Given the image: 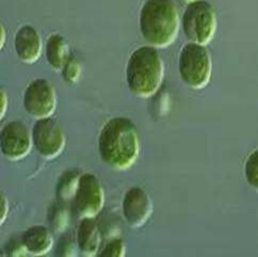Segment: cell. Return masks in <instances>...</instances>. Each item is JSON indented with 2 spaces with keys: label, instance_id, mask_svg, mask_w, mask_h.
I'll use <instances>...</instances> for the list:
<instances>
[{
  "label": "cell",
  "instance_id": "1",
  "mask_svg": "<svg viewBox=\"0 0 258 257\" xmlns=\"http://www.w3.org/2000/svg\"><path fill=\"white\" fill-rule=\"evenodd\" d=\"M98 152L103 161L118 171L134 166L140 153L137 126L127 117H113L101 130Z\"/></svg>",
  "mask_w": 258,
  "mask_h": 257
},
{
  "label": "cell",
  "instance_id": "2",
  "mask_svg": "<svg viewBox=\"0 0 258 257\" xmlns=\"http://www.w3.org/2000/svg\"><path fill=\"white\" fill-rule=\"evenodd\" d=\"M180 18L173 0H145L140 12L143 39L155 48H165L176 40Z\"/></svg>",
  "mask_w": 258,
  "mask_h": 257
},
{
  "label": "cell",
  "instance_id": "3",
  "mask_svg": "<svg viewBox=\"0 0 258 257\" xmlns=\"http://www.w3.org/2000/svg\"><path fill=\"white\" fill-rule=\"evenodd\" d=\"M163 75L162 59L153 46H142L136 49L127 62V86L137 97L147 98L157 93Z\"/></svg>",
  "mask_w": 258,
  "mask_h": 257
},
{
  "label": "cell",
  "instance_id": "4",
  "mask_svg": "<svg viewBox=\"0 0 258 257\" xmlns=\"http://www.w3.org/2000/svg\"><path fill=\"white\" fill-rule=\"evenodd\" d=\"M178 71L182 81L192 89H204L213 74V60L205 45L189 43L180 50Z\"/></svg>",
  "mask_w": 258,
  "mask_h": 257
},
{
  "label": "cell",
  "instance_id": "5",
  "mask_svg": "<svg viewBox=\"0 0 258 257\" xmlns=\"http://www.w3.org/2000/svg\"><path fill=\"white\" fill-rule=\"evenodd\" d=\"M217 14L214 7L205 0L189 4L182 15L181 26L186 38L191 43L207 45L217 31Z\"/></svg>",
  "mask_w": 258,
  "mask_h": 257
},
{
  "label": "cell",
  "instance_id": "6",
  "mask_svg": "<svg viewBox=\"0 0 258 257\" xmlns=\"http://www.w3.org/2000/svg\"><path fill=\"white\" fill-rule=\"evenodd\" d=\"M105 205L103 186L93 174L86 173L80 176L78 189L73 200L74 212L80 218H95Z\"/></svg>",
  "mask_w": 258,
  "mask_h": 257
},
{
  "label": "cell",
  "instance_id": "7",
  "mask_svg": "<svg viewBox=\"0 0 258 257\" xmlns=\"http://www.w3.org/2000/svg\"><path fill=\"white\" fill-rule=\"evenodd\" d=\"M31 133L33 145L46 159L58 157L66 148L67 139L63 128L51 117L36 121Z\"/></svg>",
  "mask_w": 258,
  "mask_h": 257
},
{
  "label": "cell",
  "instance_id": "8",
  "mask_svg": "<svg viewBox=\"0 0 258 257\" xmlns=\"http://www.w3.org/2000/svg\"><path fill=\"white\" fill-rule=\"evenodd\" d=\"M24 107L36 120L50 117L57 108L56 90L45 79H36L27 87Z\"/></svg>",
  "mask_w": 258,
  "mask_h": 257
},
{
  "label": "cell",
  "instance_id": "9",
  "mask_svg": "<svg viewBox=\"0 0 258 257\" xmlns=\"http://www.w3.org/2000/svg\"><path fill=\"white\" fill-rule=\"evenodd\" d=\"M32 144V133L22 122H10L2 130L0 148L8 159L16 161L25 158L30 153Z\"/></svg>",
  "mask_w": 258,
  "mask_h": 257
},
{
  "label": "cell",
  "instance_id": "10",
  "mask_svg": "<svg viewBox=\"0 0 258 257\" xmlns=\"http://www.w3.org/2000/svg\"><path fill=\"white\" fill-rule=\"evenodd\" d=\"M122 208L127 224L134 228L143 226L153 214L152 200L140 187H133L126 192Z\"/></svg>",
  "mask_w": 258,
  "mask_h": 257
},
{
  "label": "cell",
  "instance_id": "11",
  "mask_svg": "<svg viewBox=\"0 0 258 257\" xmlns=\"http://www.w3.org/2000/svg\"><path fill=\"white\" fill-rule=\"evenodd\" d=\"M17 57L26 64H32L38 61L42 54V39L33 27L24 26L17 31L14 40Z\"/></svg>",
  "mask_w": 258,
  "mask_h": 257
},
{
  "label": "cell",
  "instance_id": "12",
  "mask_svg": "<svg viewBox=\"0 0 258 257\" xmlns=\"http://www.w3.org/2000/svg\"><path fill=\"white\" fill-rule=\"evenodd\" d=\"M76 241L80 253L84 256L92 257L98 254L101 238L94 218L81 219L77 229Z\"/></svg>",
  "mask_w": 258,
  "mask_h": 257
},
{
  "label": "cell",
  "instance_id": "13",
  "mask_svg": "<svg viewBox=\"0 0 258 257\" xmlns=\"http://www.w3.org/2000/svg\"><path fill=\"white\" fill-rule=\"evenodd\" d=\"M22 240L29 254L42 256L47 254L53 245L51 232L42 225H35L22 235Z\"/></svg>",
  "mask_w": 258,
  "mask_h": 257
},
{
  "label": "cell",
  "instance_id": "14",
  "mask_svg": "<svg viewBox=\"0 0 258 257\" xmlns=\"http://www.w3.org/2000/svg\"><path fill=\"white\" fill-rule=\"evenodd\" d=\"M70 49L67 41L59 34H52L46 43V58L49 66L56 71H60L70 59Z\"/></svg>",
  "mask_w": 258,
  "mask_h": 257
},
{
  "label": "cell",
  "instance_id": "15",
  "mask_svg": "<svg viewBox=\"0 0 258 257\" xmlns=\"http://www.w3.org/2000/svg\"><path fill=\"white\" fill-rule=\"evenodd\" d=\"M80 176L75 171H68L60 177L57 185V197L61 203L74 200L78 189Z\"/></svg>",
  "mask_w": 258,
  "mask_h": 257
},
{
  "label": "cell",
  "instance_id": "16",
  "mask_svg": "<svg viewBox=\"0 0 258 257\" xmlns=\"http://www.w3.org/2000/svg\"><path fill=\"white\" fill-rule=\"evenodd\" d=\"M69 222L68 210L62 204H57L52 206L49 213V223L52 232L62 233L66 229Z\"/></svg>",
  "mask_w": 258,
  "mask_h": 257
},
{
  "label": "cell",
  "instance_id": "17",
  "mask_svg": "<svg viewBox=\"0 0 258 257\" xmlns=\"http://www.w3.org/2000/svg\"><path fill=\"white\" fill-rule=\"evenodd\" d=\"M244 175L248 185L258 192V150L248 156L244 166Z\"/></svg>",
  "mask_w": 258,
  "mask_h": 257
},
{
  "label": "cell",
  "instance_id": "18",
  "mask_svg": "<svg viewBox=\"0 0 258 257\" xmlns=\"http://www.w3.org/2000/svg\"><path fill=\"white\" fill-rule=\"evenodd\" d=\"M81 75L80 63L73 57H70L66 66L62 69V77L69 85H75Z\"/></svg>",
  "mask_w": 258,
  "mask_h": 257
},
{
  "label": "cell",
  "instance_id": "19",
  "mask_svg": "<svg viewBox=\"0 0 258 257\" xmlns=\"http://www.w3.org/2000/svg\"><path fill=\"white\" fill-rule=\"evenodd\" d=\"M126 254V246L122 239H113L108 242L104 249L99 250L98 256L100 257H123Z\"/></svg>",
  "mask_w": 258,
  "mask_h": 257
},
{
  "label": "cell",
  "instance_id": "20",
  "mask_svg": "<svg viewBox=\"0 0 258 257\" xmlns=\"http://www.w3.org/2000/svg\"><path fill=\"white\" fill-rule=\"evenodd\" d=\"M57 256H75L76 255V247L74 244V241L70 237H63L59 241L57 247Z\"/></svg>",
  "mask_w": 258,
  "mask_h": 257
},
{
  "label": "cell",
  "instance_id": "21",
  "mask_svg": "<svg viewBox=\"0 0 258 257\" xmlns=\"http://www.w3.org/2000/svg\"><path fill=\"white\" fill-rule=\"evenodd\" d=\"M6 252L10 256H25L27 253H28L22 240V237L20 240L16 239V240L9 241V243L6 246Z\"/></svg>",
  "mask_w": 258,
  "mask_h": 257
},
{
  "label": "cell",
  "instance_id": "22",
  "mask_svg": "<svg viewBox=\"0 0 258 257\" xmlns=\"http://www.w3.org/2000/svg\"><path fill=\"white\" fill-rule=\"evenodd\" d=\"M8 96H7V93L5 91L2 90V92H0V112H2V114H0V116H2V118L5 116L6 112H7V109H8Z\"/></svg>",
  "mask_w": 258,
  "mask_h": 257
},
{
  "label": "cell",
  "instance_id": "23",
  "mask_svg": "<svg viewBox=\"0 0 258 257\" xmlns=\"http://www.w3.org/2000/svg\"><path fill=\"white\" fill-rule=\"evenodd\" d=\"M2 218H0V222L5 223L6 219L8 217V214H9V203H8V200L6 199V197L2 196Z\"/></svg>",
  "mask_w": 258,
  "mask_h": 257
},
{
  "label": "cell",
  "instance_id": "24",
  "mask_svg": "<svg viewBox=\"0 0 258 257\" xmlns=\"http://www.w3.org/2000/svg\"><path fill=\"white\" fill-rule=\"evenodd\" d=\"M2 48L4 47L5 46V44H6V38H7V33H6V30H5V27H4V25L2 24Z\"/></svg>",
  "mask_w": 258,
  "mask_h": 257
},
{
  "label": "cell",
  "instance_id": "25",
  "mask_svg": "<svg viewBox=\"0 0 258 257\" xmlns=\"http://www.w3.org/2000/svg\"><path fill=\"white\" fill-rule=\"evenodd\" d=\"M181 3H185V4H191V3H193V2H196V0H180Z\"/></svg>",
  "mask_w": 258,
  "mask_h": 257
}]
</instances>
